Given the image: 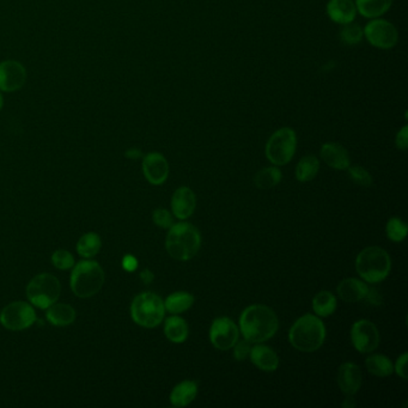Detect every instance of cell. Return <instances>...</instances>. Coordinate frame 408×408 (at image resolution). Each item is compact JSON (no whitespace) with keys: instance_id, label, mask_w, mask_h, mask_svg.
<instances>
[{"instance_id":"6da1fadb","label":"cell","mask_w":408,"mask_h":408,"mask_svg":"<svg viewBox=\"0 0 408 408\" xmlns=\"http://www.w3.org/2000/svg\"><path fill=\"white\" fill-rule=\"evenodd\" d=\"M279 321L271 308L254 304L247 308L240 317L242 335L251 344L267 342L278 332Z\"/></svg>"},{"instance_id":"7a4b0ae2","label":"cell","mask_w":408,"mask_h":408,"mask_svg":"<svg viewBox=\"0 0 408 408\" xmlns=\"http://www.w3.org/2000/svg\"><path fill=\"white\" fill-rule=\"evenodd\" d=\"M202 247V235L189 223L172 224L166 240V248L172 259L187 261L193 259Z\"/></svg>"},{"instance_id":"3957f363","label":"cell","mask_w":408,"mask_h":408,"mask_svg":"<svg viewBox=\"0 0 408 408\" xmlns=\"http://www.w3.org/2000/svg\"><path fill=\"white\" fill-rule=\"evenodd\" d=\"M326 339V327L317 316L307 314L299 317L290 328V344L297 351L315 352L320 348Z\"/></svg>"},{"instance_id":"277c9868","label":"cell","mask_w":408,"mask_h":408,"mask_svg":"<svg viewBox=\"0 0 408 408\" xmlns=\"http://www.w3.org/2000/svg\"><path fill=\"white\" fill-rule=\"evenodd\" d=\"M355 269L366 283L378 284L391 273V256L380 247H368L357 256Z\"/></svg>"},{"instance_id":"5b68a950","label":"cell","mask_w":408,"mask_h":408,"mask_svg":"<svg viewBox=\"0 0 408 408\" xmlns=\"http://www.w3.org/2000/svg\"><path fill=\"white\" fill-rule=\"evenodd\" d=\"M105 272L96 261H80L76 265L71 274V289L80 299L92 297L102 289Z\"/></svg>"},{"instance_id":"8992f818","label":"cell","mask_w":408,"mask_h":408,"mask_svg":"<svg viewBox=\"0 0 408 408\" xmlns=\"http://www.w3.org/2000/svg\"><path fill=\"white\" fill-rule=\"evenodd\" d=\"M166 314V307L162 299L152 292H143L133 299L131 315L136 325L145 328L157 327Z\"/></svg>"},{"instance_id":"52a82bcc","label":"cell","mask_w":408,"mask_h":408,"mask_svg":"<svg viewBox=\"0 0 408 408\" xmlns=\"http://www.w3.org/2000/svg\"><path fill=\"white\" fill-rule=\"evenodd\" d=\"M62 291L60 281L57 276L42 273L31 279L26 287L28 299L39 309H47L57 302Z\"/></svg>"},{"instance_id":"ba28073f","label":"cell","mask_w":408,"mask_h":408,"mask_svg":"<svg viewBox=\"0 0 408 408\" xmlns=\"http://www.w3.org/2000/svg\"><path fill=\"white\" fill-rule=\"evenodd\" d=\"M297 149L296 132L283 127L274 132L266 144V156L274 166H285L291 162Z\"/></svg>"},{"instance_id":"9c48e42d","label":"cell","mask_w":408,"mask_h":408,"mask_svg":"<svg viewBox=\"0 0 408 408\" xmlns=\"http://www.w3.org/2000/svg\"><path fill=\"white\" fill-rule=\"evenodd\" d=\"M36 322V312L26 302L10 303L0 312V323L10 330H23Z\"/></svg>"},{"instance_id":"30bf717a","label":"cell","mask_w":408,"mask_h":408,"mask_svg":"<svg viewBox=\"0 0 408 408\" xmlns=\"http://www.w3.org/2000/svg\"><path fill=\"white\" fill-rule=\"evenodd\" d=\"M364 36L369 44L380 49H391L399 41V33L394 24L381 18H373L365 26Z\"/></svg>"},{"instance_id":"8fae6325","label":"cell","mask_w":408,"mask_h":408,"mask_svg":"<svg viewBox=\"0 0 408 408\" xmlns=\"http://www.w3.org/2000/svg\"><path fill=\"white\" fill-rule=\"evenodd\" d=\"M240 330L236 323L229 317H220L211 326L210 339L212 345L220 351H228L238 342Z\"/></svg>"},{"instance_id":"7c38bea8","label":"cell","mask_w":408,"mask_h":408,"mask_svg":"<svg viewBox=\"0 0 408 408\" xmlns=\"http://www.w3.org/2000/svg\"><path fill=\"white\" fill-rule=\"evenodd\" d=\"M351 340L357 351L370 353L380 345V332L371 321H357L352 326Z\"/></svg>"},{"instance_id":"4fadbf2b","label":"cell","mask_w":408,"mask_h":408,"mask_svg":"<svg viewBox=\"0 0 408 408\" xmlns=\"http://www.w3.org/2000/svg\"><path fill=\"white\" fill-rule=\"evenodd\" d=\"M26 80L24 66L16 60L0 62V91H17L23 88Z\"/></svg>"},{"instance_id":"5bb4252c","label":"cell","mask_w":408,"mask_h":408,"mask_svg":"<svg viewBox=\"0 0 408 408\" xmlns=\"http://www.w3.org/2000/svg\"><path fill=\"white\" fill-rule=\"evenodd\" d=\"M143 172L150 184H162L169 175V164L163 154L151 152L143 159Z\"/></svg>"},{"instance_id":"9a60e30c","label":"cell","mask_w":408,"mask_h":408,"mask_svg":"<svg viewBox=\"0 0 408 408\" xmlns=\"http://www.w3.org/2000/svg\"><path fill=\"white\" fill-rule=\"evenodd\" d=\"M338 384L340 391L347 396H353L362 387V371L355 363H344L339 368Z\"/></svg>"},{"instance_id":"2e32d148","label":"cell","mask_w":408,"mask_h":408,"mask_svg":"<svg viewBox=\"0 0 408 408\" xmlns=\"http://www.w3.org/2000/svg\"><path fill=\"white\" fill-rule=\"evenodd\" d=\"M197 205V199L193 190L188 187L177 189L171 199V210L179 220H187L193 215Z\"/></svg>"},{"instance_id":"e0dca14e","label":"cell","mask_w":408,"mask_h":408,"mask_svg":"<svg viewBox=\"0 0 408 408\" xmlns=\"http://www.w3.org/2000/svg\"><path fill=\"white\" fill-rule=\"evenodd\" d=\"M321 157L328 167L337 170H346L350 167L347 150L338 143H326L321 148Z\"/></svg>"},{"instance_id":"ac0fdd59","label":"cell","mask_w":408,"mask_h":408,"mask_svg":"<svg viewBox=\"0 0 408 408\" xmlns=\"http://www.w3.org/2000/svg\"><path fill=\"white\" fill-rule=\"evenodd\" d=\"M327 15L333 22L345 26L355 21L357 8L352 0H329Z\"/></svg>"},{"instance_id":"d6986e66","label":"cell","mask_w":408,"mask_h":408,"mask_svg":"<svg viewBox=\"0 0 408 408\" xmlns=\"http://www.w3.org/2000/svg\"><path fill=\"white\" fill-rule=\"evenodd\" d=\"M249 357L255 366H258L260 370L266 373H273L279 366L278 355L271 347L265 346V345H256L251 347Z\"/></svg>"},{"instance_id":"ffe728a7","label":"cell","mask_w":408,"mask_h":408,"mask_svg":"<svg viewBox=\"0 0 408 408\" xmlns=\"http://www.w3.org/2000/svg\"><path fill=\"white\" fill-rule=\"evenodd\" d=\"M339 297L346 303H357L363 301L368 294L369 286L363 281L347 278L338 285Z\"/></svg>"},{"instance_id":"44dd1931","label":"cell","mask_w":408,"mask_h":408,"mask_svg":"<svg viewBox=\"0 0 408 408\" xmlns=\"http://www.w3.org/2000/svg\"><path fill=\"white\" fill-rule=\"evenodd\" d=\"M46 316L53 326L65 327L75 322L76 310L69 304L55 302L51 307L47 308Z\"/></svg>"},{"instance_id":"7402d4cb","label":"cell","mask_w":408,"mask_h":408,"mask_svg":"<svg viewBox=\"0 0 408 408\" xmlns=\"http://www.w3.org/2000/svg\"><path fill=\"white\" fill-rule=\"evenodd\" d=\"M197 394V386L195 382H181L180 384H177L171 391L170 402L175 407H186L190 402H193Z\"/></svg>"},{"instance_id":"603a6c76","label":"cell","mask_w":408,"mask_h":408,"mask_svg":"<svg viewBox=\"0 0 408 408\" xmlns=\"http://www.w3.org/2000/svg\"><path fill=\"white\" fill-rule=\"evenodd\" d=\"M357 11L366 18H378L391 9L393 0H355Z\"/></svg>"},{"instance_id":"cb8c5ba5","label":"cell","mask_w":408,"mask_h":408,"mask_svg":"<svg viewBox=\"0 0 408 408\" xmlns=\"http://www.w3.org/2000/svg\"><path fill=\"white\" fill-rule=\"evenodd\" d=\"M164 333L171 342L182 344L188 337V326L186 321L179 316H171L166 321Z\"/></svg>"},{"instance_id":"d4e9b609","label":"cell","mask_w":408,"mask_h":408,"mask_svg":"<svg viewBox=\"0 0 408 408\" xmlns=\"http://www.w3.org/2000/svg\"><path fill=\"white\" fill-rule=\"evenodd\" d=\"M312 309L316 315L328 317L337 310V299L329 291H321L312 299Z\"/></svg>"},{"instance_id":"484cf974","label":"cell","mask_w":408,"mask_h":408,"mask_svg":"<svg viewBox=\"0 0 408 408\" xmlns=\"http://www.w3.org/2000/svg\"><path fill=\"white\" fill-rule=\"evenodd\" d=\"M319 169H320L319 159L315 156L309 154V156L303 157L297 164L296 177H297L299 182H309V181L315 179L317 172H319Z\"/></svg>"},{"instance_id":"4316f807","label":"cell","mask_w":408,"mask_h":408,"mask_svg":"<svg viewBox=\"0 0 408 408\" xmlns=\"http://www.w3.org/2000/svg\"><path fill=\"white\" fill-rule=\"evenodd\" d=\"M365 365L369 373L378 378H387L394 371V365L391 360L383 355H370L368 360H365Z\"/></svg>"},{"instance_id":"83f0119b","label":"cell","mask_w":408,"mask_h":408,"mask_svg":"<svg viewBox=\"0 0 408 408\" xmlns=\"http://www.w3.org/2000/svg\"><path fill=\"white\" fill-rule=\"evenodd\" d=\"M193 303L194 297L188 292H174L166 299L164 307L166 310L176 315L188 310L189 308L193 305Z\"/></svg>"},{"instance_id":"f1b7e54d","label":"cell","mask_w":408,"mask_h":408,"mask_svg":"<svg viewBox=\"0 0 408 408\" xmlns=\"http://www.w3.org/2000/svg\"><path fill=\"white\" fill-rule=\"evenodd\" d=\"M102 242L100 236L95 233H88L79 238L77 243V251L83 258H92L98 254L101 249Z\"/></svg>"},{"instance_id":"f546056e","label":"cell","mask_w":408,"mask_h":408,"mask_svg":"<svg viewBox=\"0 0 408 408\" xmlns=\"http://www.w3.org/2000/svg\"><path fill=\"white\" fill-rule=\"evenodd\" d=\"M281 181V171L276 167L263 168L254 177L255 186L260 189L274 188Z\"/></svg>"},{"instance_id":"4dcf8cb0","label":"cell","mask_w":408,"mask_h":408,"mask_svg":"<svg viewBox=\"0 0 408 408\" xmlns=\"http://www.w3.org/2000/svg\"><path fill=\"white\" fill-rule=\"evenodd\" d=\"M387 237L393 242L404 241L407 236V224L398 217L388 220L386 227Z\"/></svg>"},{"instance_id":"1f68e13d","label":"cell","mask_w":408,"mask_h":408,"mask_svg":"<svg viewBox=\"0 0 408 408\" xmlns=\"http://www.w3.org/2000/svg\"><path fill=\"white\" fill-rule=\"evenodd\" d=\"M363 29L360 28L358 24L355 23H348L345 24L340 31V39L342 42L346 44H360L362 39H363Z\"/></svg>"},{"instance_id":"d6a6232c","label":"cell","mask_w":408,"mask_h":408,"mask_svg":"<svg viewBox=\"0 0 408 408\" xmlns=\"http://www.w3.org/2000/svg\"><path fill=\"white\" fill-rule=\"evenodd\" d=\"M52 263L55 267L66 271L75 266V258L67 250H55L52 255Z\"/></svg>"},{"instance_id":"836d02e7","label":"cell","mask_w":408,"mask_h":408,"mask_svg":"<svg viewBox=\"0 0 408 408\" xmlns=\"http://www.w3.org/2000/svg\"><path fill=\"white\" fill-rule=\"evenodd\" d=\"M347 169H348L351 180L355 184H360L362 187H370L373 184V176L370 175V172L364 168L355 166V167H348Z\"/></svg>"},{"instance_id":"e575fe53","label":"cell","mask_w":408,"mask_h":408,"mask_svg":"<svg viewBox=\"0 0 408 408\" xmlns=\"http://www.w3.org/2000/svg\"><path fill=\"white\" fill-rule=\"evenodd\" d=\"M152 220L154 224L162 229H169L172 225V217L169 211L164 209H157L152 215Z\"/></svg>"},{"instance_id":"d590c367","label":"cell","mask_w":408,"mask_h":408,"mask_svg":"<svg viewBox=\"0 0 408 408\" xmlns=\"http://www.w3.org/2000/svg\"><path fill=\"white\" fill-rule=\"evenodd\" d=\"M250 351H251V342L248 340H242V342H237L233 345V357L235 360L238 362L246 360L250 355Z\"/></svg>"},{"instance_id":"8d00e7d4","label":"cell","mask_w":408,"mask_h":408,"mask_svg":"<svg viewBox=\"0 0 408 408\" xmlns=\"http://www.w3.org/2000/svg\"><path fill=\"white\" fill-rule=\"evenodd\" d=\"M407 360L408 355L407 353H404V355H400L399 358H398V362H396V364H395V373H398L400 378H402V380H407L408 378Z\"/></svg>"},{"instance_id":"74e56055","label":"cell","mask_w":408,"mask_h":408,"mask_svg":"<svg viewBox=\"0 0 408 408\" xmlns=\"http://www.w3.org/2000/svg\"><path fill=\"white\" fill-rule=\"evenodd\" d=\"M395 144L398 146V149L405 150L407 149L408 146V127L404 126V127L400 130L399 133L396 134V139H395Z\"/></svg>"},{"instance_id":"f35d334b","label":"cell","mask_w":408,"mask_h":408,"mask_svg":"<svg viewBox=\"0 0 408 408\" xmlns=\"http://www.w3.org/2000/svg\"><path fill=\"white\" fill-rule=\"evenodd\" d=\"M123 267L128 272H133L138 267V260L133 255H126L123 260Z\"/></svg>"},{"instance_id":"ab89813d","label":"cell","mask_w":408,"mask_h":408,"mask_svg":"<svg viewBox=\"0 0 408 408\" xmlns=\"http://www.w3.org/2000/svg\"><path fill=\"white\" fill-rule=\"evenodd\" d=\"M365 299H368L369 302L373 303V304H376V305L381 304V297H380V294H378V291H375V290L373 289H369Z\"/></svg>"},{"instance_id":"60d3db41","label":"cell","mask_w":408,"mask_h":408,"mask_svg":"<svg viewBox=\"0 0 408 408\" xmlns=\"http://www.w3.org/2000/svg\"><path fill=\"white\" fill-rule=\"evenodd\" d=\"M154 273L151 272L150 269H145L141 274V281H144L145 284H150L154 281Z\"/></svg>"},{"instance_id":"b9f144b4","label":"cell","mask_w":408,"mask_h":408,"mask_svg":"<svg viewBox=\"0 0 408 408\" xmlns=\"http://www.w3.org/2000/svg\"><path fill=\"white\" fill-rule=\"evenodd\" d=\"M126 157L136 159V158L141 157V151L138 149L128 150L127 152H126Z\"/></svg>"},{"instance_id":"7bdbcfd3","label":"cell","mask_w":408,"mask_h":408,"mask_svg":"<svg viewBox=\"0 0 408 408\" xmlns=\"http://www.w3.org/2000/svg\"><path fill=\"white\" fill-rule=\"evenodd\" d=\"M351 400L352 398H350V396H348V398H347L346 399V401H345V402L342 404V406H344V407H355V402H351Z\"/></svg>"},{"instance_id":"ee69618b","label":"cell","mask_w":408,"mask_h":408,"mask_svg":"<svg viewBox=\"0 0 408 408\" xmlns=\"http://www.w3.org/2000/svg\"><path fill=\"white\" fill-rule=\"evenodd\" d=\"M3 105H4V100H3V96H1V94H0V109L3 108Z\"/></svg>"}]
</instances>
